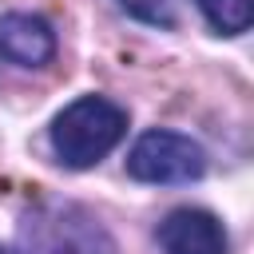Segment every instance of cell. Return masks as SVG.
<instances>
[{"label": "cell", "instance_id": "obj_1", "mask_svg": "<svg viewBox=\"0 0 254 254\" xmlns=\"http://www.w3.org/2000/svg\"><path fill=\"white\" fill-rule=\"evenodd\" d=\"M127 135V111L103 95H83L67 103L52 123V151L64 167H91L99 163L119 139Z\"/></svg>", "mask_w": 254, "mask_h": 254}, {"label": "cell", "instance_id": "obj_2", "mask_svg": "<svg viewBox=\"0 0 254 254\" xmlns=\"http://www.w3.org/2000/svg\"><path fill=\"white\" fill-rule=\"evenodd\" d=\"M206 171V155L179 131H147L127 155V175L139 183H190Z\"/></svg>", "mask_w": 254, "mask_h": 254}, {"label": "cell", "instance_id": "obj_3", "mask_svg": "<svg viewBox=\"0 0 254 254\" xmlns=\"http://www.w3.org/2000/svg\"><path fill=\"white\" fill-rule=\"evenodd\" d=\"M163 254H226V230L210 210L179 206L155 230Z\"/></svg>", "mask_w": 254, "mask_h": 254}, {"label": "cell", "instance_id": "obj_4", "mask_svg": "<svg viewBox=\"0 0 254 254\" xmlns=\"http://www.w3.org/2000/svg\"><path fill=\"white\" fill-rule=\"evenodd\" d=\"M0 56L16 67H44L56 56V32L40 16L8 12L0 16Z\"/></svg>", "mask_w": 254, "mask_h": 254}, {"label": "cell", "instance_id": "obj_5", "mask_svg": "<svg viewBox=\"0 0 254 254\" xmlns=\"http://www.w3.org/2000/svg\"><path fill=\"white\" fill-rule=\"evenodd\" d=\"M48 254H111V242L91 218H79V222H60L56 226Z\"/></svg>", "mask_w": 254, "mask_h": 254}, {"label": "cell", "instance_id": "obj_6", "mask_svg": "<svg viewBox=\"0 0 254 254\" xmlns=\"http://www.w3.org/2000/svg\"><path fill=\"white\" fill-rule=\"evenodd\" d=\"M198 8L210 20V28L222 32V36H238L254 20V4L250 0H198Z\"/></svg>", "mask_w": 254, "mask_h": 254}, {"label": "cell", "instance_id": "obj_7", "mask_svg": "<svg viewBox=\"0 0 254 254\" xmlns=\"http://www.w3.org/2000/svg\"><path fill=\"white\" fill-rule=\"evenodd\" d=\"M131 16H139V20H147V24H175V16H171V0H119Z\"/></svg>", "mask_w": 254, "mask_h": 254}, {"label": "cell", "instance_id": "obj_8", "mask_svg": "<svg viewBox=\"0 0 254 254\" xmlns=\"http://www.w3.org/2000/svg\"><path fill=\"white\" fill-rule=\"evenodd\" d=\"M0 254H12V250H4V246H0Z\"/></svg>", "mask_w": 254, "mask_h": 254}]
</instances>
